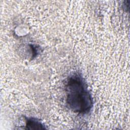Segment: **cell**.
Listing matches in <instances>:
<instances>
[{
	"instance_id": "cell-1",
	"label": "cell",
	"mask_w": 130,
	"mask_h": 130,
	"mask_svg": "<svg viewBox=\"0 0 130 130\" xmlns=\"http://www.w3.org/2000/svg\"><path fill=\"white\" fill-rule=\"evenodd\" d=\"M65 89L66 102L75 113L86 114L92 107L93 101L85 82L81 75L74 73L67 80Z\"/></svg>"
},
{
	"instance_id": "cell-2",
	"label": "cell",
	"mask_w": 130,
	"mask_h": 130,
	"mask_svg": "<svg viewBox=\"0 0 130 130\" xmlns=\"http://www.w3.org/2000/svg\"><path fill=\"white\" fill-rule=\"evenodd\" d=\"M26 128L29 129H45L44 125L37 119L33 118H28L26 120Z\"/></svg>"
}]
</instances>
